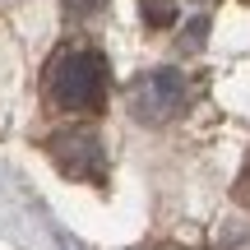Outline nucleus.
Segmentation results:
<instances>
[{"label":"nucleus","instance_id":"obj_3","mask_svg":"<svg viewBox=\"0 0 250 250\" xmlns=\"http://www.w3.org/2000/svg\"><path fill=\"white\" fill-rule=\"evenodd\" d=\"M46 153L70 181H102V171H107V153L93 130H56L46 139Z\"/></svg>","mask_w":250,"mask_h":250},{"label":"nucleus","instance_id":"obj_4","mask_svg":"<svg viewBox=\"0 0 250 250\" xmlns=\"http://www.w3.org/2000/svg\"><path fill=\"white\" fill-rule=\"evenodd\" d=\"M139 19L153 33H167V28H176V0H139Z\"/></svg>","mask_w":250,"mask_h":250},{"label":"nucleus","instance_id":"obj_1","mask_svg":"<svg viewBox=\"0 0 250 250\" xmlns=\"http://www.w3.org/2000/svg\"><path fill=\"white\" fill-rule=\"evenodd\" d=\"M42 93L56 111H70V116L102 111L107 107V93H111L107 56L98 46H65V51H56L46 74H42Z\"/></svg>","mask_w":250,"mask_h":250},{"label":"nucleus","instance_id":"obj_5","mask_svg":"<svg viewBox=\"0 0 250 250\" xmlns=\"http://www.w3.org/2000/svg\"><path fill=\"white\" fill-rule=\"evenodd\" d=\"M61 5H65V14H70V19H88V14H98L107 0H61Z\"/></svg>","mask_w":250,"mask_h":250},{"label":"nucleus","instance_id":"obj_2","mask_svg":"<svg viewBox=\"0 0 250 250\" xmlns=\"http://www.w3.org/2000/svg\"><path fill=\"white\" fill-rule=\"evenodd\" d=\"M190 107V83L181 70L162 65V70H148L130 83V116L144 125H167L176 121L181 111Z\"/></svg>","mask_w":250,"mask_h":250}]
</instances>
